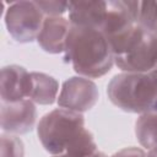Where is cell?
I'll return each mask as SVG.
<instances>
[{
  "instance_id": "e0dca14e",
  "label": "cell",
  "mask_w": 157,
  "mask_h": 157,
  "mask_svg": "<svg viewBox=\"0 0 157 157\" xmlns=\"http://www.w3.org/2000/svg\"><path fill=\"white\" fill-rule=\"evenodd\" d=\"M52 157H108L104 152L97 150L92 155H83V156H72V155H63V156H52Z\"/></svg>"
},
{
  "instance_id": "8992f818",
  "label": "cell",
  "mask_w": 157,
  "mask_h": 157,
  "mask_svg": "<svg viewBox=\"0 0 157 157\" xmlns=\"http://www.w3.org/2000/svg\"><path fill=\"white\" fill-rule=\"evenodd\" d=\"M114 65L121 72L151 74L155 71L157 69V33L146 31L128 54L114 59Z\"/></svg>"
},
{
  "instance_id": "9a60e30c",
  "label": "cell",
  "mask_w": 157,
  "mask_h": 157,
  "mask_svg": "<svg viewBox=\"0 0 157 157\" xmlns=\"http://www.w3.org/2000/svg\"><path fill=\"white\" fill-rule=\"evenodd\" d=\"M38 6L43 11L45 17L49 16H63L69 10V1H58V0H39L37 1Z\"/></svg>"
},
{
  "instance_id": "5b68a950",
  "label": "cell",
  "mask_w": 157,
  "mask_h": 157,
  "mask_svg": "<svg viewBox=\"0 0 157 157\" xmlns=\"http://www.w3.org/2000/svg\"><path fill=\"white\" fill-rule=\"evenodd\" d=\"M98 98V87L91 78L72 76L64 81L56 102L59 108L83 114L97 104Z\"/></svg>"
},
{
  "instance_id": "6da1fadb",
  "label": "cell",
  "mask_w": 157,
  "mask_h": 157,
  "mask_svg": "<svg viewBox=\"0 0 157 157\" xmlns=\"http://www.w3.org/2000/svg\"><path fill=\"white\" fill-rule=\"evenodd\" d=\"M37 135L43 148L52 156H83L98 150L83 114L64 108L45 113L37 125Z\"/></svg>"
},
{
  "instance_id": "d6986e66",
  "label": "cell",
  "mask_w": 157,
  "mask_h": 157,
  "mask_svg": "<svg viewBox=\"0 0 157 157\" xmlns=\"http://www.w3.org/2000/svg\"><path fill=\"white\" fill-rule=\"evenodd\" d=\"M151 76H152L153 81H155V83H156V87H157V69H156L155 71H152V72H151Z\"/></svg>"
},
{
  "instance_id": "52a82bcc",
  "label": "cell",
  "mask_w": 157,
  "mask_h": 157,
  "mask_svg": "<svg viewBox=\"0 0 157 157\" xmlns=\"http://www.w3.org/2000/svg\"><path fill=\"white\" fill-rule=\"evenodd\" d=\"M1 130L10 135H22L29 132L37 120L36 103L31 99L16 102H1L0 108Z\"/></svg>"
},
{
  "instance_id": "30bf717a",
  "label": "cell",
  "mask_w": 157,
  "mask_h": 157,
  "mask_svg": "<svg viewBox=\"0 0 157 157\" xmlns=\"http://www.w3.org/2000/svg\"><path fill=\"white\" fill-rule=\"evenodd\" d=\"M70 28L71 23L64 16L45 17L40 33L37 38V43L45 53L61 54L65 50Z\"/></svg>"
},
{
  "instance_id": "277c9868",
  "label": "cell",
  "mask_w": 157,
  "mask_h": 157,
  "mask_svg": "<svg viewBox=\"0 0 157 157\" xmlns=\"http://www.w3.org/2000/svg\"><path fill=\"white\" fill-rule=\"evenodd\" d=\"M44 13L37 1H13L6 9L5 25L7 32L17 43H31L37 40L43 22Z\"/></svg>"
},
{
  "instance_id": "7c38bea8",
  "label": "cell",
  "mask_w": 157,
  "mask_h": 157,
  "mask_svg": "<svg viewBox=\"0 0 157 157\" xmlns=\"http://www.w3.org/2000/svg\"><path fill=\"white\" fill-rule=\"evenodd\" d=\"M135 135L145 150L150 151L157 147V112H148L137 118Z\"/></svg>"
},
{
  "instance_id": "ac0fdd59",
  "label": "cell",
  "mask_w": 157,
  "mask_h": 157,
  "mask_svg": "<svg viewBox=\"0 0 157 157\" xmlns=\"http://www.w3.org/2000/svg\"><path fill=\"white\" fill-rule=\"evenodd\" d=\"M147 155H148V157H157V147L147 151Z\"/></svg>"
},
{
  "instance_id": "8fae6325",
  "label": "cell",
  "mask_w": 157,
  "mask_h": 157,
  "mask_svg": "<svg viewBox=\"0 0 157 157\" xmlns=\"http://www.w3.org/2000/svg\"><path fill=\"white\" fill-rule=\"evenodd\" d=\"M32 76V91L29 99L39 105H50L58 101L59 82L53 76L33 71Z\"/></svg>"
},
{
  "instance_id": "7a4b0ae2",
  "label": "cell",
  "mask_w": 157,
  "mask_h": 157,
  "mask_svg": "<svg viewBox=\"0 0 157 157\" xmlns=\"http://www.w3.org/2000/svg\"><path fill=\"white\" fill-rule=\"evenodd\" d=\"M64 60L69 63L78 76L98 78L110 71L114 55L108 38L101 29L71 26Z\"/></svg>"
},
{
  "instance_id": "9c48e42d",
  "label": "cell",
  "mask_w": 157,
  "mask_h": 157,
  "mask_svg": "<svg viewBox=\"0 0 157 157\" xmlns=\"http://www.w3.org/2000/svg\"><path fill=\"white\" fill-rule=\"evenodd\" d=\"M108 4L103 0L69 1L67 20L71 26L101 29L105 22Z\"/></svg>"
},
{
  "instance_id": "ba28073f",
  "label": "cell",
  "mask_w": 157,
  "mask_h": 157,
  "mask_svg": "<svg viewBox=\"0 0 157 157\" xmlns=\"http://www.w3.org/2000/svg\"><path fill=\"white\" fill-rule=\"evenodd\" d=\"M32 91V76L23 66L12 64L1 69L0 97L1 102H16L29 99Z\"/></svg>"
},
{
  "instance_id": "5bb4252c",
  "label": "cell",
  "mask_w": 157,
  "mask_h": 157,
  "mask_svg": "<svg viewBox=\"0 0 157 157\" xmlns=\"http://www.w3.org/2000/svg\"><path fill=\"white\" fill-rule=\"evenodd\" d=\"M1 157H25V145L16 135H1Z\"/></svg>"
},
{
  "instance_id": "4fadbf2b",
  "label": "cell",
  "mask_w": 157,
  "mask_h": 157,
  "mask_svg": "<svg viewBox=\"0 0 157 157\" xmlns=\"http://www.w3.org/2000/svg\"><path fill=\"white\" fill-rule=\"evenodd\" d=\"M135 22L146 31L157 29V1L126 0Z\"/></svg>"
},
{
  "instance_id": "3957f363",
  "label": "cell",
  "mask_w": 157,
  "mask_h": 157,
  "mask_svg": "<svg viewBox=\"0 0 157 157\" xmlns=\"http://www.w3.org/2000/svg\"><path fill=\"white\" fill-rule=\"evenodd\" d=\"M107 94L124 112L139 115L157 112V87L151 74L120 72L109 81Z\"/></svg>"
},
{
  "instance_id": "ffe728a7",
  "label": "cell",
  "mask_w": 157,
  "mask_h": 157,
  "mask_svg": "<svg viewBox=\"0 0 157 157\" xmlns=\"http://www.w3.org/2000/svg\"><path fill=\"white\" fill-rule=\"evenodd\" d=\"M156 33H157V29H156Z\"/></svg>"
},
{
  "instance_id": "2e32d148",
  "label": "cell",
  "mask_w": 157,
  "mask_h": 157,
  "mask_svg": "<svg viewBox=\"0 0 157 157\" xmlns=\"http://www.w3.org/2000/svg\"><path fill=\"white\" fill-rule=\"evenodd\" d=\"M110 157H148V155L140 147H125L119 150Z\"/></svg>"
}]
</instances>
